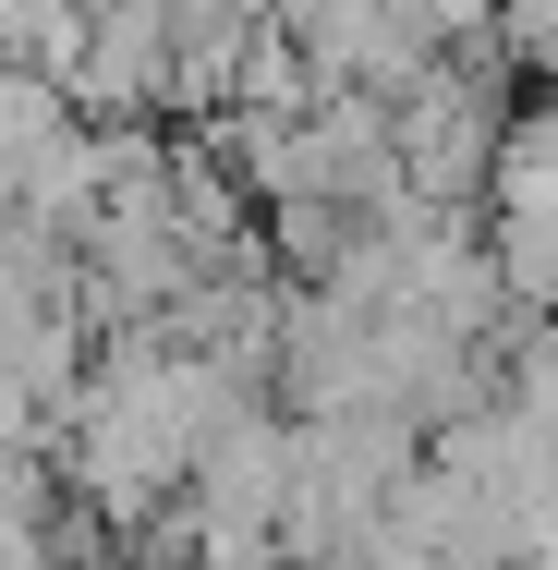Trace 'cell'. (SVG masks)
Wrapping results in <instances>:
<instances>
[{
  "mask_svg": "<svg viewBox=\"0 0 558 570\" xmlns=\"http://www.w3.org/2000/svg\"><path fill=\"white\" fill-rule=\"evenodd\" d=\"M438 12V37L449 49H473V37H498V0H425Z\"/></svg>",
  "mask_w": 558,
  "mask_h": 570,
  "instance_id": "cell-3",
  "label": "cell"
},
{
  "mask_svg": "<svg viewBox=\"0 0 558 570\" xmlns=\"http://www.w3.org/2000/svg\"><path fill=\"white\" fill-rule=\"evenodd\" d=\"M74 134H86V98H74L49 61L0 49V207H25V195L74 158Z\"/></svg>",
  "mask_w": 558,
  "mask_h": 570,
  "instance_id": "cell-1",
  "label": "cell"
},
{
  "mask_svg": "<svg viewBox=\"0 0 558 570\" xmlns=\"http://www.w3.org/2000/svg\"><path fill=\"white\" fill-rule=\"evenodd\" d=\"M498 49L522 61V86H558V0H498Z\"/></svg>",
  "mask_w": 558,
  "mask_h": 570,
  "instance_id": "cell-2",
  "label": "cell"
}]
</instances>
